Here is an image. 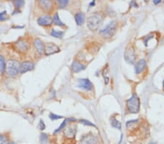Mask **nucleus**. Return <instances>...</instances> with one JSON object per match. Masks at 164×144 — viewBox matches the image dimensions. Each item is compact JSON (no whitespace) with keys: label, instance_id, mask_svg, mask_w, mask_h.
I'll use <instances>...</instances> for the list:
<instances>
[{"label":"nucleus","instance_id":"nucleus-1","mask_svg":"<svg viewBox=\"0 0 164 144\" xmlns=\"http://www.w3.org/2000/svg\"><path fill=\"white\" fill-rule=\"evenodd\" d=\"M104 21V15L101 13H95L87 20V26L91 31H96L101 26Z\"/></svg>","mask_w":164,"mask_h":144},{"label":"nucleus","instance_id":"nucleus-28","mask_svg":"<svg viewBox=\"0 0 164 144\" xmlns=\"http://www.w3.org/2000/svg\"><path fill=\"white\" fill-rule=\"evenodd\" d=\"M7 138L5 135H0V144H7Z\"/></svg>","mask_w":164,"mask_h":144},{"label":"nucleus","instance_id":"nucleus-24","mask_svg":"<svg viewBox=\"0 0 164 144\" xmlns=\"http://www.w3.org/2000/svg\"><path fill=\"white\" fill-rule=\"evenodd\" d=\"M25 4L24 1H22V0H19V1H13V5H15V7L17 9L21 8V7L23 6Z\"/></svg>","mask_w":164,"mask_h":144},{"label":"nucleus","instance_id":"nucleus-16","mask_svg":"<svg viewBox=\"0 0 164 144\" xmlns=\"http://www.w3.org/2000/svg\"><path fill=\"white\" fill-rule=\"evenodd\" d=\"M39 5L42 9L45 12H49L52 9L53 7V2L51 1H39Z\"/></svg>","mask_w":164,"mask_h":144},{"label":"nucleus","instance_id":"nucleus-3","mask_svg":"<svg viewBox=\"0 0 164 144\" xmlns=\"http://www.w3.org/2000/svg\"><path fill=\"white\" fill-rule=\"evenodd\" d=\"M116 27H117V22L115 21H112L100 31V34L104 38L112 37L115 33Z\"/></svg>","mask_w":164,"mask_h":144},{"label":"nucleus","instance_id":"nucleus-32","mask_svg":"<svg viewBox=\"0 0 164 144\" xmlns=\"http://www.w3.org/2000/svg\"><path fill=\"white\" fill-rule=\"evenodd\" d=\"M7 144H16L15 143H14V142H10V143H7Z\"/></svg>","mask_w":164,"mask_h":144},{"label":"nucleus","instance_id":"nucleus-17","mask_svg":"<svg viewBox=\"0 0 164 144\" xmlns=\"http://www.w3.org/2000/svg\"><path fill=\"white\" fill-rule=\"evenodd\" d=\"M75 21H76L77 24L78 26H80V25L83 24L85 22V16L84 13H81V12H79L75 15Z\"/></svg>","mask_w":164,"mask_h":144},{"label":"nucleus","instance_id":"nucleus-23","mask_svg":"<svg viewBox=\"0 0 164 144\" xmlns=\"http://www.w3.org/2000/svg\"><path fill=\"white\" fill-rule=\"evenodd\" d=\"M111 124H112V127L117 128V129H120L121 128V123L119 121H117V119H112Z\"/></svg>","mask_w":164,"mask_h":144},{"label":"nucleus","instance_id":"nucleus-6","mask_svg":"<svg viewBox=\"0 0 164 144\" xmlns=\"http://www.w3.org/2000/svg\"><path fill=\"white\" fill-rule=\"evenodd\" d=\"M45 52L47 55L55 54L56 52H59V47L56 44L52 43V42H47L45 47Z\"/></svg>","mask_w":164,"mask_h":144},{"label":"nucleus","instance_id":"nucleus-27","mask_svg":"<svg viewBox=\"0 0 164 144\" xmlns=\"http://www.w3.org/2000/svg\"><path fill=\"white\" fill-rule=\"evenodd\" d=\"M7 18H8V17H7V11H3L0 13V21H5Z\"/></svg>","mask_w":164,"mask_h":144},{"label":"nucleus","instance_id":"nucleus-25","mask_svg":"<svg viewBox=\"0 0 164 144\" xmlns=\"http://www.w3.org/2000/svg\"><path fill=\"white\" fill-rule=\"evenodd\" d=\"M59 4V7H60V8H63V7H65L67 5L69 4V1L68 0H59L58 1Z\"/></svg>","mask_w":164,"mask_h":144},{"label":"nucleus","instance_id":"nucleus-33","mask_svg":"<svg viewBox=\"0 0 164 144\" xmlns=\"http://www.w3.org/2000/svg\"><path fill=\"white\" fill-rule=\"evenodd\" d=\"M163 88H164V80H163Z\"/></svg>","mask_w":164,"mask_h":144},{"label":"nucleus","instance_id":"nucleus-4","mask_svg":"<svg viewBox=\"0 0 164 144\" xmlns=\"http://www.w3.org/2000/svg\"><path fill=\"white\" fill-rule=\"evenodd\" d=\"M20 70H21V64L18 60H10L7 63L6 71L9 76H16L20 72Z\"/></svg>","mask_w":164,"mask_h":144},{"label":"nucleus","instance_id":"nucleus-21","mask_svg":"<svg viewBox=\"0 0 164 144\" xmlns=\"http://www.w3.org/2000/svg\"><path fill=\"white\" fill-rule=\"evenodd\" d=\"M63 34H64V33H63V31H56V30L55 29H53L52 31H51V36L55 38H59V39H61V38H62L63 36Z\"/></svg>","mask_w":164,"mask_h":144},{"label":"nucleus","instance_id":"nucleus-13","mask_svg":"<svg viewBox=\"0 0 164 144\" xmlns=\"http://www.w3.org/2000/svg\"><path fill=\"white\" fill-rule=\"evenodd\" d=\"M85 68H86V66L77 60H75L72 64V69L75 73H77V72L83 71Z\"/></svg>","mask_w":164,"mask_h":144},{"label":"nucleus","instance_id":"nucleus-20","mask_svg":"<svg viewBox=\"0 0 164 144\" xmlns=\"http://www.w3.org/2000/svg\"><path fill=\"white\" fill-rule=\"evenodd\" d=\"M53 22L55 23V24L57 25V26H64V23H63V22L61 21L60 18H59V14H58V13H55V15H54L53 18Z\"/></svg>","mask_w":164,"mask_h":144},{"label":"nucleus","instance_id":"nucleus-12","mask_svg":"<svg viewBox=\"0 0 164 144\" xmlns=\"http://www.w3.org/2000/svg\"><path fill=\"white\" fill-rule=\"evenodd\" d=\"M64 133V135L68 138H75V134L77 133V129L76 127L74 125H71L69 127H67L65 128V129L63 130Z\"/></svg>","mask_w":164,"mask_h":144},{"label":"nucleus","instance_id":"nucleus-9","mask_svg":"<svg viewBox=\"0 0 164 144\" xmlns=\"http://www.w3.org/2000/svg\"><path fill=\"white\" fill-rule=\"evenodd\" d=\"M78 88H82L85 90H91L93 89V84L88 79H81L78 82Z\"/></svg>","mask_w":164,"mask_h":144},{"label":"nucleus","instance_id":"nucleus-29","mask_svg":"<svg viewBox=\"0 0 164 144\" xmlns=\"http://www.w3.org/2000/svg\"><path fill=\"white\" fill-rule=\"evenodd\" d=\"M80 122H81V123H83V124H84V125H89V126L96 127V125H95L94 124H93V123H91V121H87V120L81 119V120H80Z\"/></svg>","mask_w":164,"mask_h":144},{"label":"nucleus","instance_id":"nucleus-5","mask_svg":"<svg viewBox=\"0 0 164 144\" xmlns=\"http://www.w3.org/2000/svg\"><path fill=\"white\" fill-rule=\"evenodd\" d=\"M124 58L127 63H133L136 59V55H135V51L133 47H128L125 51L124 54Z\"/></svg>","mask_w":164,"mask_h":144},{"label":"nucleus","instance_id":"nucleus-7","mask_svg":"<svg viewBox=\"0 0 164 144\" xmlns=\"http://www.w3.org/2000/svg\"><path fill=\"white\" fill-rule=\"evenodd\" d=\"M15 47L18 51L21 52H25L28 50V49L29 48V43L27 41L22 39V40H19L15 43Z\"/></svg>","mask_w":164,"mask_h":144},{"label":"nucleus","instance_id":"nucleus-19","mask_svg":"<svg viewBox=\"0 0 164 144\" xmlns=\"http://www.w3.org/2000/svg\"><path fill=\"white\" fill-rule=\"evenodd\" d=\"M5 70H6V63H5V58L2 55H0V72L3 74Z\"/></svg>","mask_w":164,"mask_h":144},{"label":"nucleus","instance_id":"nucleus-11","mask_svg":"<svg viewBox=\"0 0 164 144\" xmlns=\"http://www.w3.org/2000/svg\"><path fill=\"white\" fill-rule=\"evenodd\" d=\"M34 68V63L31 61H24L21 64V70L20 72L26 73L27 71H31Z\"/></svg>","mask_w":164,"mask_h":144},{"label":"nucleus","instance_id":"nucleus-2","mask_svg":"<svg viewBox=\"0 0 164 144\" xmlns=\"http://www.w3.org/2000/svg\"><path fill=\"white\" fill-rule=\"evenodd\" d=\"M127 107L131 113H138L140 109V100L137 94H133L127 100Z\"/></svg>","mask_w":164,"mask_h":144},{"label":"nucleus","instance_id":"nucleus-22","mask_svg":"<svg viewBox=\"0 0 164 144\" xmlns=\"http://www.w3.org/2000/svg\"><path fill=\"white\" fill-rule=\"evenodd\" d=\"M48 143V136L45 133H42L40 136V143L47 144Z\"/></svg>","mask_w":164,"mask_h":144},{"label":"nucleus","instance_id":"nucleus-15","mask_svg":"<svg viewBox=\"0 0 164 144\" xmlns=\"http://www.w3.org/2000/svg\"><path fill=\"white\" fill-rule=\"evenodd\" d=\"M147 63L144 59H141V60H139L137 62V63L135 66V71H136V73L137 74H139L141 73V71H143L144 69L146 67Z\"/></svg>","mask_w":164,"mask_h":144},{"label":"nucleus","instance_id":"nucleus-31","mask_svg":"<svg viewBox=\"0 0 164 144\" xmlns=\"http://www.w3.org/2000/svg\"><path fill=\"white\" fill-rule=\"evenodd\" d=\"M153 2H154L155 5H158V4L161 3V1H160V0H155V1H153Z\"/></svg>","mask_w":164,"mask_h":144},{"label":"nucleus","instance_id":"nucleus-10","mask_svg":"<svg viewBox=\"0 0 164 144\" xmlns=\"http://www.w3.org/2000/svg\"><path fill=\"white\" fill-rule=\"evenodd\" d=\"M53 21V18L51 16L48 15H42V16L39 17L37 20L38 24L40 25V26H51L52 24Z\"/></svg>","mask_w":164,"mask_h":144},{"label":"nucleus","instance_id":"nucleus-26","mask_svg":"<svg viewBox=\"0 0 164 144\" xmlns=\"http://www.w3.org/2000/svg\"><path fill=\"white\" fill-rule=\"evenodd\" d=\"M49 117H50V119H51V120H56V119H59L63 118L62 116H59V115H56V114H55V113H50Z\"/></svg>","mask_w":164,"mask_h":144},{"label":"nucleus","instance_id":"nucleus-18","mask_svg":"<svg viewBox=\"0 0 164 144\" xmlns=\"http://www.w3.org/2000/svg\"><path fill=\"white\" fill-rule=\"evenodd\" d=\"M75 119H73V118H71V119H65V120L63 121L61 123V125H60V127H59L58 129H56L55 130V132H54V134H56V133H59V132L62 129H64V127L67 125V122H68L69 121H75Z\"/></svg>","mask_w":164,"mask_h":144},{"label":"nucleus","instance_id":"nucleus-30","mask_svg":"<svg viewBox=\"0 0 164 144\" xmlns=\"http://www.w3.org/2000/svg\"><path fill=\"white\" fill-rule=\"evenodd\" d=\"M39 129L41 130H43V129H45V125L42 120H40V121H39Z\"/></svg>","mask_w":164,"mask_h":144},{"label":"nucleus","instance_id":"nucleus-14","mask_svg":"<svg viewBox=\"0 0 164 144\" xmlns=\"http://www.w3.org/2000/svg\"><path fill=\"white\" fill-rule=\"evenodd\" d=\"M34 44L37 51L39 53L42 54L45 52V46L44 44H43V42H42V41L40 39H39V38L35 39V40H34Z\"/></svg>","mask_w":164,"mask_h":144},{"label":"nucleus","instance_id":"nucleus-8","mask_svg":"<svg viewBox=\"0 0 164 144\" xmlns=\"http://www.w3.org/2000/svg\"><path fill=\"white\" fill-rule=\"evenodd\" d=\"M80 144H99V140L93 135H86L82 138Z\"/></svg>","mask_w":164,"mask_h":144}]
</instances>
